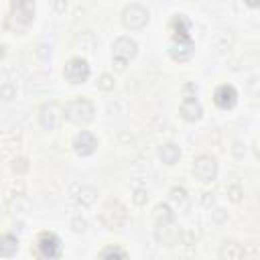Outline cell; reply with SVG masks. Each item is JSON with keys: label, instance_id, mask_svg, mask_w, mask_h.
Listing matches in <instances>:
<instances>
[{"label": "cell", "instance_id": "obj_1", "mask_svg": "<svg viewBox=\"0 0 260 260\" xmlns=\"http://www.w3.org/2000/svg\"><path fill=\"white\" fill-rule=\"evenodd\" d=\"M167 30H169V55L173 61L177 63H185L193 57L195 53V43L191 37V20L187 14H173L167 22Z\"/></svg>", "mask_w": 260, "mask_h": 260}, {"label": "cell", "instance_id": "obj_2", "mask_svg": "<svg viewBox=\"0 0 260 260\" xmlns=\"http://www.w3.org/2000/svg\"><path fill=\"white\" fill-rule=\"evenodd\" d=\"M35 18V0H8L4 28L14 35H24Z\"/></svg>", "mask_w": 260, "mask_h": 260}, {"label": "cell", "instance_id": "obj_3", "mask_svg": "<svg viewBox=\"0 0 260 260\" xmlns=\"http://www.w3.org/2000/svg\"><path fill=\"white\" fill-rule=\"evenodd\" d=\"M30 252H32L35 258H41V260H53V258H59V256L63 254L61 238H59L55 232H51V230H43V232L37 234Z\"/></svg>", "mask_w": 260, "mask_h": 260}, {"label": "cell", "instance_id": "obj_4", "mask_svg": "<svg viewBox=\"0 0 260 260\" xmlns=\"http://www.w3.org/2000/svg\"><path fill=\"white\" fill-rule=\"evenodd\" d=\"M61 114H63V118H65L69 124L87 126V124L93 120L95 108H93V104H91L87 98H75V100H69V102L61 108Z\"/></svg>", "mask_w": 260, "mask_h": 260}, {"label": "cell", "instance_id": "obj_5", "mask_svg": "<svg viewBox=\"0 0 260 260\" xmlns=\"http://www.w3.org/2000/svg\"><path fill=\"white\" fill-rule=\"evenodd\" d=\"M136 53H138V45L134 39H130V37L116 39V43L112 45V63H114L116 71H124L126 65L136 57Z\"/></svg>", "mask_w": 260, "mask_h": 260}, {"label": "cell", "instance_id": "obj_6", "mask_svg": "<svg viewBox=\"0 0 260 260\" xmlns=\"http://www.w3.org/2000/svg\"><path fill=\"white\" fill-rule=\"evenodd\" d=\"M91 75V67L87 63V59L83 57H69L63 65V79L73 83V85H79V83H85Z\"/></svg>", "mask_w": 260, "mask_h": 260}, {"label": "cell", "instance_id": "obj_7", "mask_svg": "<svg viewBox=\"0 0 260 260\" xmlns=\"http://www.w3.org/2000/svg\"><path fill=\"white\" fill-rule=\"evenodd\" d=\"M195 95H197V87H193L191 83H187L185 85L183 100H181V106H179V114L187 122H197L201 118V114H203V108H201V104H199V100Z\"/></svg>", "mask_w": 260, "mask_h": 260}, {"label": "cell", "instance_id": "obj_8", "mask_svg": "<svg viewBox=\"0 0 260 260\" xmlns=\"http://www.w3.org/2000/svg\"><path fill=\"white\" fill-rule=\"evenodd\" d=\"M191 171L195 179H199L201 183H211L217 177V160L211 154H199L193 158Z\"/></svg>", "mask_w": 260, "mask_h": 260}, {"label": "cell", "instance_id": "obj_9", "mask_svg": "<svg viewBox=\"0 0 260 260\" xmlns=\"http://www.w3.org/2000/svg\"><path fill=\"white\" fill-rule=\"evenodd\" d=\"M98 144H100L98 136H95L93 132H89V130H79V132L73 136V140H71L73 152H75L77 156H91V154L98 150Z\"/></svg>", "mask_w": 260, "mask_h": 260}, {"label": "cell", "instance_id": "obj_10", "mask_svg": "<svg viewBox=\"0 0 260 260\" xmlns=\"http://www.w3.org/2000/svg\"><path fill=\"white\" fill-rule=\"evenodd\" d=\"M148 22V10L140 4H128L122 10V24L130 30H138Z\"/></svg>", "mask_w": 260, "mask_h": 260}, {"label": "cell", "instance_id": "obj_11", "mask_svg": "<svg viewBox=\"0 0 260 260\" xmlns=\"http://www.w3.org/2000/svg\"><path fill=\"white\" fill-rule=\"evenodd\" d=\"M213 104L219 110H232L238 104V89L232 83H221L213 91Z\"/></svg>", "mask_w": 260, "mask_h": 260}, {"label": "cell", "instance_id": "obj_12", "mask_svg": "<svg viewBox=\"0 0 260 260\" xmlns=\"http://www.w3.org/2000/svg\"><path fill=\"white\" fill-rule=\"evenodd\" d=\"M57 116H59V110L55 104H45L41 106L39 110V124L45 128V130H53L57 126Z\"/></svg>", "mask_w": 260, "mask_h": 260}, {"label": "cell", "instance_id": "obj_13", "mask_svg": "<svg viewBox=\"0 0 260 260\" xmlns=\"http://www.w3.org/2000/svg\"><path fill=\"white\" fill-rule=\"evenodd\" d=\"M158 156H160V160H162L165 165L173 167V165L181 158V148H179L177 144H173V142H167V144H162V146H160Z\"/></svg>", "mask_w": 260, "mask_h": 260}, {"label": "cell", "instance_id": "obj_14", "mask_svg": "<svg viewBox=\"0 0 260 260\" xmlns=\"http://www.w3.org/2000/svg\"><path fill=\"white\" fill-rule=\"evenodd\" d=\"M16 250H18V238H16L14 234H10V232H4V234H2L0 254H2L4 258H10V256L16 254Z\"/></svg>", "mask_w": 260, "mask_h": 260}, {"label": "cell", "instance_id": "obj_15", "mask_svg": "<svg viewBox=\"0 0 260 260\" xmlns=\"http://www.w3.org/2000/svg\"><path fill=\"white\" fill-rule=\"evenodd\" d=\"M219 256L221 258H240V256H244V250L240 248V244H236V242H225L223 246H221V250H219Z\"/></svg>", "mask_w": 260, "mask_h": 260}, {"label": "cell", "instance_id": "obj_16", "mask_svg": "<svg viewBox=\"0 0 260 260\" xmlns=\"http://www.w3.org/2000/svg\"><path fill=\"white\" fill-rule=\"evenodd\" d=\"M154 217H156L158 223H171V221H173V211H171L169 205L160 203V205H156V209H154Z\"/></svg>", "mask_w": 260, "mask_h": 260}, {"label": "cell", "instance_id": "obj_17", "mask_svg": "<svg viewBox=\"0 0 260 260\" xmlns=\"http://www.w3.org/2000/svg\"><path fill=\"white\" fill-rule=\"evenodd\" d=\"M100 258H110V256H118V258H126L128 256V252L124 250V248H120L118 244H110V246H106L100 254H98Z\"/></svg>", "mask_w": 260, "mask_h": 260}, {"label": "cell", "instance_id": "obj_18", "mask_svg": "<svg viewBox=\"0 0 260 260\" xmlns=\"http://www.w3.org/2000/svg\"><path fill=\"white\" fill-rule=\"evenodd\" d=\"M171 199H173V201H179V203H185L187 191H185L183 187H173V189H171Z\"/></svg>", "mask_w": 260, "mask_h": 260}, {"label": "cell", "instance_id": "obj_19", "mask_svg": "<svg viewBox=\"0 0 260 260\" xmlns=\"http://www.w3.org/2000/svg\"><path fill=\"white\" fill-rule=\"evenodd\" d=\"M108 81H112V79H110V75H102V79H100V87H104V89H110L114 83H108Z\"/></svg>", "mask_w": 260, "mask_h": 260}, {"label": "cell", "instance_id": "obj_20", "mask_svg": "<svg viewBox=\"0 0 260 260\" xmlns=\"http://www.w3.org/2000/svg\"><path fill=\"white\" fill-rule=\"evenodd\" d=\"M140 195H144V191H140V189H138V191H136V197H134V201H136L138 205H142V203L148 199V197H140Z\"/></svg>", "mask_w": 260, "mask_h": 260}, {"label": "cell", "instance_id": "obj_21", "mask_svg": "<svg viewBox=\"0 0 260 260\" xmlns=\"http://www.w3.org/2000/svg\"><path fill=\"white\" fill-rule=\"evenodd\" d=\"M246 2V6H250V8H260V0H244Z\"/></svg>", "mask_w": 260, "mask_h": 260}]
</instances>
